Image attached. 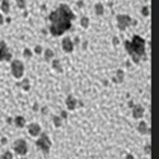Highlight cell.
<instances>
[{"mask_svg": "<svg viewBox=\"0 0 159 159\" xmlns=\"http://www.w3.org/2000/svg\"><path fill=\"white\" fill-rule=\"evenodd\" d=\"M66 106H68L69 110H74L76 107V101L74 97H71V95H69L68 99H66Z\"/></svg>", "mask_w": 159, "mask_h": 159, "instance_id": "10", "label": "cell"}, {"mask_svg": "<svg viewBox=\"0 0 159 159\" xmlns=\"http://www.w3.org/2000/svg\"><path fill=\"white\" fill-rule=\"evenodd\" d=\"M34 52H36V53H41V52H42V49H41L40 46H37L36 49H34Z\"/></svg>", "mask_w": 159, "mask_h": 159, "instance_id": "25", "label": "cell"}, {"mask_svg": "<svg viewBox=\"0 0 159 159\" xmlns=\"http://www.w3.org/2000/svg\"><path fill=\"white\" fill-rule=\"evenodd\" d=\"M53 68H55L56 70H59V71H61V65H60V62L57 61V60L53 61Z\"/></svg>", "mask_w": 159, "mask_h": 159, "instance_id": "18", "label": "cell"}, {"mask_svg": "<svg viewBox=\"0 0 159 159\" xmlns=\"http://www.w3.org/2000/svg\"><path fill=\"white\" fill-rule=\"evenodd\" d=\"M95 13H97L98 15L103 14V5H102V4H97V5H95Z\"/></svg>", "mask_w": 159, "mask_h": 159, "instance_id": "13", "label": "cell"}, {"mask_svg": "<svg viewBox=\"0 0 159 159\" xmlns=\"http://www.w3.org/2000/svg\"><path fill=\"white\" fill-rule=\"evenodd\" d=\"M88 24H89V19L85 18V17H83V18H82V25H83L84 28H87Z\"/></svg>", "mask_w": 159, "mask_h": 159, "instance_id": "16", "label": "cell"}, {"mask_svg": "<svg viewBox=\"0 0 159 159\" xmlns=\"http://www.w3.org/2000/svg\"><path fill=\"white\" fill-rule=\"evenodd\" d=\"M45 56H46V59H47V60L52 59V57H53V52H52V50H47V51H46V53H45Z\"/></svg>", "mask_w": 159, "mask_h": 159, "instance_id": "15", "label": "cell"}, {"mask_svg": "<svg viewBox=\"0 0 159 159\" xmlns=\"http://www.w3.org/2000/svg\"><path fill=\"white\" fill-rule=\"evenodd\" d=\"M53 121H55V125H56V126H60V125H61V122H60V119H57V117H53Z\"/></svg>", "mask_w": 159, "mask_h": 159, "instance_id": "23", "label": "cell"}, {"mask_svg": "<svg viewBox=\"0 0 159 159\" xmlns=\"http://www.w3.org/2000/svg\"><path fill=\"white\" fill-rule=\"evenodd\" d=\"M75 18L74 13L70 10V8L66 4H61L59 6V9L50 14V22L51 27L50 32L53 36H60L64 32L70 29L71 27V21Z\"/></svg>", "mask_w": 159, "mask_h": 159, "instance_id": "1", "label": "cell"}, {"mask_svg": "<svg viewBox=\"0 0 159 159\" xmlns=\"http://www.w3.org/2000/svg\"><path fill=\"white\" fill-rule=\"evenodd\" d=\"M73 47H74V45H73V42H71V40H70V38H65V40L62 41V49H64V51H66V52H71Z\"/></svg>", "mask_w": 159, "mask_h": 159, "instance_id": "8", "label": "cell"}, {"mask_svg": "<svg viewBox=\"0 0 159 159\" xmlns=\"http://www.w3.org/2000/svg\"><path fill=\"white\" fill-rule=\"evenodd\" d=\"M143 113H144V108L141 106H135L134 107V111H132V114L135 119H140V117L143 116Z\"/></svg>", "mask_w": 159, "mask_h": 159, "instance_id": "9", "label": "cell"}, {"mask_svg": "<svg viewBox=\"0 0 159 159\" xmlns=\"http://www.w3.org/2000/svg\"><path fill=\"white\" fill-rule=\"evenodd\" d=\"M23 87H24L25 90H28V88H29V84H28V82H27V80H25V82L23 83Z\"/></svg>", "mask_w": 159, "mask_h": 159, "instance_id": "26", "label": "cell"}, {"mask_svg": "<svg viewBox=\"0 0 159 159\" xmlns=\"http://www.w3.org/2000/svg\"><path fill=\"white\" fill-rule=\"evenodd\" d=\"M17 4H18L19 8L23 9L24 6H25V0H17Z\"/></svg>", "mask_w": 159, "mask_h": 159, "instance_id": "19", "label": "cell"}, {"mask_svg": "<svg viewBox=\"0 0 159 159\" xmlns=\"http://www.w3.org/2000/svg\"><path fill=\"white\" fill-rule=\"evenodd\" d=\"M12 53L8 51V47L4 42L0 43V61H5V60H10Z\"/></svg>", "mask_w": 159, "mask_h": 159, "instance_id": "4", "label": "cell"}, {"mask_svg": "<svg viewBox=\"0 0 159 159\" xmlns=\"http://www.w3.org/2000/svg\"><path fill=\"white\" fill-rule=\"evenodd\" d=\"M148 6H145V8H143V15H145V17H146V15H149V10H148Z\"/></svg>", "mask_w": 159, "mask_h": 159, "instance_id": "21", "label": "cell"}, {"mask_svg": "<svg viewBox=\"0 0 159 159\" xmlns=\"http://www.w3.org/2000/svg\"><path fill=\"white\" fill-rule=\"evenodd\" d=\"M3 22H4V21H3V17H1V14H0V24H1Z\"/></svg>", "mask_w": 159, "mask_h": 159, "instance_id": "27", "label": "cell"}, {"mask_svg": "<svg viewBox=\"0 0 159 159\" xmlns=\"http://www.w3.org/2000/svg\"><path fill=\"white\" fill-rule=\"evenodd\" d=\"M15 123H17V126H19V127L24 126V119L23 117H17V119H15Z\"/></svg>", "mask_w": 159, "mask_h": 159, "instance_id": "14", "label": "cell"}, {"mask_svg": "<svg viewBox=\"0 0 159 159\" xmlns=\"http://www.w3.org/2000/svg\"><path fill=\"white\" fill-rule=\"evenodd\" d=\"M40 126L37 125V123H32V125H29V132H31V135H33V136H36L40 134Z\"/></svg>", "mask_w": 159, "mask_h": 159, "instance_id": "11", "label": "cell"}, {"mask_svg": "<svg viewBox=\"0 0 159 159\" xmlns=\"http://www.w3.org/2000/svg\"><path fill=\"white\" fill-rule=\"evenodd\" d=\"M117 76H119V79H120V82H122L123 80V71H117Z\"/></svg>", "mask_w": 159, "mask_h": 159, "instance_id": "20", "label": "cell"}, {"mask_svg": "<svg viewBox=\"0 0 159 159\" xmlns=\"http://www.w3.org/2000/svg\"><path fill=\"white\" fill-rule=\"evenodd\" d=\"M139 130H140L141 132H146V125H145V122H140Z\"/></svg>", "mask_w": 159, "mask_h": 159, "instance_id": "17", "label": "cell"}, {"mask_svg": "<svg viewBox=\"0 0 159 159\" xmlns=\"http://www.w3.org/2000/svg\"><path fill=\"white\" fill-rule=\"evenodd\" d=\"M37 145L41 146V148H42L45 151L49 150V148H50V141H49V139H47V136H46V135H42L41 140H38V141H37Z\"/></svg>", "mask_w": 159, "mask_h": 159, "instance_id": "6", "label": "cell"}, {"mask_svg": "<svg viewBox=\"0 0 159 159\" xmlns=\"http://www.w3.org/2000/svg\"><path fill=\"white\" fill-rule=\"evenodd\" d=\"M125 47L127 52H129V55L132 57V60L135 62H139L140 59H143L145 56V41L140 36H134L131 42L126 41Z\"/></svg>", "mask_w": 159, "mask_h": 159, "instance_id": "2", "label": "cell"}, {"mask_svg": "<svg viewBox=\"0 0 159 159\" xmlns=\"http://www.w3.org/2000/svg\"><path fill=\"white\" fill-rule=\"evenodd\" d=\"M1 9H3V12H4V13H8L9 12V1H8V0H3Z\"/></svg>", "mask_w": 159, "mask_h": 159, "instance_id": "12", "label": "cell"}, {"mask_svg": "<svg viewBox=\"0 0 159 159\" xmlns=\"http://www.w3.org/2000/svg\"><path fill=\"white\" fill-rule=\"evenodd\" d=\"M117 22H119V28L121 31H123L127 25L131 23V18L129 15H119L117 17Z\"/></svg>", "mask_w": 159, "mask_h": 159, "instance_id": "5", "label": "cell"}, {"mask_svg": "<svg viewBox=\"0 0 159 159\" xmlns=\"http://www.w3.org/2000/svg\"><path fill=\"white\" fill-rule=\"evenodd\" d=\"M1 159H12V154H10V153H5V154L3 155Z\"/></svg>", "mask_w": 159, "mask_h": 159, "instance_id": "22", "label": "cell"}, {"mask_svg": "<svg viewBox=\"0 0 159 159\" xmlns=\"http://www.w3.org/2000/svg\"><path fill=\"white\" fill-rule=\"evenodd\" d=\"M31 55H32V53H31L29 50H25L24 51V57H31Z\"/></svg>", "mask_w": 159, "mask_h": 159, "instance_id": "24", "label": "cell"}, {"mask_svg": "<svg viewBox=\"0 0 159 159\" xmlns=\"http://www.w3.org/2000/svg\"><path fill=\"white\" fill-rule=\"evenodd\" d=\"M23 64L21 61H18V60H14V61L12 62V73L13 75L15 76V78H22V75H23Z\"/></svg>", "mask_w": 159, "mask_h": 159, "instance_id": "3", "label": "cell"}, {"mask_svg": "<svg viewBox=\"0 0 159 159\" xmlns=\"http://www.w3.org/2000/svg\"><path fill=\"white\" fill-rule=\"evenodd\" d=\"M15 150L19 154H24L25 151H27V145H25V143L23 140H19V141L15 144Z\"/></svg>", "mask_w": 159, "mask_h": 159, "instance_id": "7", "label": "cell"}]
</instances>
